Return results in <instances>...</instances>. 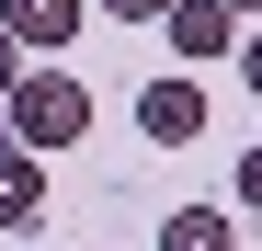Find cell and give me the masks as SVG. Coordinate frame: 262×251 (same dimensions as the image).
I'll use <instances>...</instances> for the list:
<instances>
[{
  "instance_id": "6da1fadb",
  "label": "cell",
  "mask_w": 262,
  "mask_h": 251,
  "mask_svg": "<svg viewBox=\"0 0 262 251\" xmlns=\"http://www.w3.org/2000/svg\"><path fill=\"white\" fill-rule=\"evenodd\" d=\"M0 103H12V149H34V160L92 137V92H80L69 69H23L12 92H0Z\"/></svg>"
},
{
  "instance_id": "9c48e42d",
  "label": "cell",
  "mask_w": 262,
  "mask_h": 251,
  "mask_svg": "<svg viewBox=\"0 0 262 251\" xmlns=\"http://www.w3.org/2000/svg\"><path fill=\"white\" fill-rule=\"evenodd\" d=\"M12 80H23V46H12V34H0V92H12Z\"/></svg>"
},
{
  "instance_id": "7a4b0ae2",
  "label": "cell",
  "mask_w": 262,
  "mask_h": 251,
  "mask_svg": "<svg viewBox=\"0 0 262 251\" xmlns=\"http://www.w3.org/2000/svg\"><path fill=\"white\" fill-rule=\"evenodd\" d=\"M137 126H148V149H183V137H205V92H194V80H148Z\"/></svg>"
},
{
  "instance_id": "277c9868",
  "label": "cell",
  "mask_w": 262,
  "mask_h": 251,
  "mask_svg": "<svg viewBox=\"0 0 262 251\" xmlns=\"http://www.w3.org/2000/svg\"><path fill=\"white\" fill-rule=\"evenodd\" d=\"M0 34H12V46H69L80 0H0Z\"/></svg>"
},
{
  "instance_id": "8992f818",
  "label": "cell",
  "mask_w": 262,
  "mask_h": 251,
  "mask_svg": "<svg viewBox=\"0 0 262 251\" xmlns=\"http://www.w3.org/2000/svg\"><path fill=\"white\" fill-rule=\"evenodd\" d=\"M160 251H228V217H216V205H171Z\"/></svg>"
},
{
  "instance_id": "30bf717a",
  "label": "cell",
  "mask_w": 262,
  "mask_h": 251,
  "mask_svg": "<svg viewBox=\"0 0 262 251\" xmlns=\"http://www.w3.org/2000/svg\"><path fill=\"white\" fill-rule=\"evenodd\" d=\"M239 80H251V92H262V34H251V46H239Z\"/></svg>"
},
{
  "instance_id": "52a82bcc",
  "label": "cell",
  "mask_w": 262,
  "mask_h": 251,
  "mask_svg": "<svg viewBox=\"0 0 262 251\" xmlns=\"http://www.w3.org/2000/svg\"><path fill=\"white\" fill-rule=\"evenodd\" d=\"M103 12H114V23H160L171 0H103Z\"/></svg>"
},
{
  "instance_id": "8fae6325",
  "label": "cell",
  "mask_w": 262,
  "mask_h": 251,
  "mask_svg": "<svg viewBox=\"0 0 262 251\" xmlns=\"http://www.w3.org/2000/svg\"><path fill=\"white\" fill-rule=\"evenodd\" d=\"M216 12H262V0H216Z\"/></svg>"
},
{
  "instance_id": "3957f363",
  "label": "cell",
  "mask_w": 262,
  "mask_h": 251,
  "mask_svg": "<svg viewBox=\"0 0 262 251\" xmlns=\"http://www.w3.org/2000/svg\"><path fill=\"white\" fill-rule=\"evenodd\" d=\"M34 217H46V160L0 149V228H34Z\"/></svg>"
},
{
  "instance_id": "ba28073f",
  "label": "cell",
  "mask_w": 262,
  "mask_h": 251,
  "mask_svg": "<svg viewBox=\"0 0 262 251\" xmlns=\"http://www.w3.org/2000/svg\"><path fill=\"white\" fill-rule=\"evenodd\" d=\"M239 205H262V149H239Z\"/></svg>"
},
{
  "instance_id": "5b68a950",
  "label": "cell",
  "mask_w": 262,
  "mask_h": 251,
  "mask_svg": "<svg viewBox=\"0 0 262 251\" xmlns=\"http://www.w3.org/2000/svg\"><path fill=\"white\" fill-rule=\"evenodd\" d=\"M228 23L239 12H216V0H171V46L183 57H228Z\"/></svg>"
}]
</instances>
